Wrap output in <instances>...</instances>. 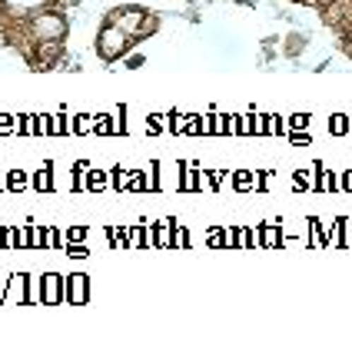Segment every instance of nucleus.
<instances>
[{
  "instance_id": "obj_1",
  "label": "nucleus",
  "mask_w": 352,
  "mask_h": 362,
  "mask_svg": "<svg viewBox=\"0 0 352 362\" xmlns=\"http://www.w3.org/2000/svg\"><path fill=\"white\" fill-rule=\"evenodd\" d=\"M70 27H66V17L57 11H37L30 13V37L37 44H60Z\"/></svg>"
},
{
  "instance_id": "obj_2",
  "label": "nucleus",
  "mask_w": 352,
  "mask_h": 362,
  "mask_svg": "<svg viewBox=\"0 0 352 362\" xmlns=\"http://www.w3.org/2000/svg\"><path fill=\"white\" fill-rule=\"evenodd\" d=\"M130 37L120 30V27H113V23H103V30L97 33V54L103 60H120L127 50H130Z\"/></svg>"
},
{
  "instance_id": "obj_3",
  "label": "nucleus",
  "mask_w": 352,
  "mask_h": 362,
  "mask_svg": "<svg viewBox=\"0 0 352 362\" xmlns=\"http://www.w3.org/2000/svg\"><path fill=\"white\" fill-rule=\"evenodd\" d=\"M107 23L120 27L130 40H140V37H146V23H150V17H146L140 7H120V11H113L110 17H107Z\"/></svg>"
},
{
  "instance_id": "obj_4",
  "label": "nucleus",
  "mask_w": 352,
  "mask_h": 362,
  "mask_svg": "<svg viewBox=\"0 0 352 362\" xmlns=\"http://www.w3.org/2000/svg\"><path fill=\"white\" fill-rule=\"evenodd\" d=\"M87 299H90V276H83V273L66 276V293H64V303L83 306Z\"/></svg>"
},
{
  "instance_id": "obj_5",
  "label": "nucleus",
  "mask_w": 352,
  "mask_h": 362,
  "mask_svg": "<svg viewBox=\"0 0 352 362\" xmlns=\"http://www.w3.org/2000/svg\"><path fill=\"white\" fill-rule=\"evenodd\" d=\"M326 246H336V250H349L352 246V220L339 216V220L329 226V236H326Z\"/></svg>"
},
{
  "instance_id": "obj_6",
  "label": "nucleus",
  "mask_w": 352,
  "mask_h": 362,
  "mask_svg": "<svg viewBox=\"0 0 352 362\" xmlns=\"http://www.w3.org/2000/svg\"><path fill=\"white\" fill-rule=\"evenodd\" d=\"M64 293H66V276H60V273H44V303H47V306H57V303H64Z\"/></svg>"
},
{
  "instance_id": "obj_7",
  "label": "nucleus",
  "mask_w": 352,
  "mask_h": 362,
  "mask_svg": "<svg viewBox=\"0 0 352 362\" xmlns=\"http://www.w3.org/2000/svg\"><path fill=\"white\" fill-rule=\"evenodd\" d=\"M80 187L87 189V193H100V189L110 187V173H107V170H97V166H87V170L80 173Z\"/></svg>"
},
{
  "instance_id": "obj_8",
  "label": "nucleus",
  "mask_w": 352,
  "mask_h": 362,
  "mask_svg": "<svg viewBox=\"0 0 352 362\" xmlns=\"http://www.w3.org/2000/svg\"><path fill=\"white\" fill-rule=\"evenodd\" d=\"M4 303H27V273H11L7 276Z\"/></svg>"
},
{
  "instance_id": "obj_9",
  "label": "nucleus",
  "mask_w": 352,
  "mask_h": 362,
  "mask_svg": "<svg viewBox=\"0 0 352 362\" xmlns=\"http://www.w3.org/2000/svg\"><path fill=\"white\" fill-rule=\"evenodd\" d=\"M54 0H4V11L17 13V17H30L37 11H47Z\"/></svg>"
},
{
  "instance_id": "obj_10",
  "label": "nucleus",
  "mask_w": 352,
  "mask_h": 362,
  "mask_svg": "<svg viewBox=\"0 0 352 362\" xmlns=\"http://www.w3.org/2000/svg\"><path fill=\"white\" fill-rule=\"evenodd\" d=\"M30 187H33V193H54V163L50 160L30 176Z\"/></svg>"
},
{
  "instance_id": "obj_11",
  "label": "nucleus",
  "mask_w": 352,
  "mask_h": 362,
  "mask_svg": "<svg viewBox=\"0 0 352 362\" xmlns=\"http://www.w3.org/2000/svg\"><path fill=\"white\" fill-rule=\"evenodd\" d=\"M256 236H259V246H266V250H276V246H283V226H279V223H269V226H256Z\"/></svg>"
},
{
  "instance_id": "obj_12",
  "label": "nucleus",
  "mask_w": 352,
  "mask_h": 362,
  "mask_svg": "<svg viewBox=\"0 0 352 362\" xmlns=\"http://www.w3.org/2000/svg\"><path fill=\"white\" fill-rule=\"evenodd\" d=\"M27 187H30V173L20 170V166H13L11 173L4 176V189H7V193H20V189H27Z\"/></svg>"
},
{
  "instance_id": "obj_13",
  "label": "nucleus",
  "mask_w": 352,
  "mask_h": 362,
  "mask_svg": "<svg viewBox=\"0 0 352 362\" xmlns=\"http://www.w3.org/2000/svg\"><path fill=\"white\" fill-rule=\"evenodd\" d=\"M213 136H236V113H213Z\"/></svg>"
},
{
  "instance_id": "obj_14",
  "label": "nucleus",
  "mask_w": 352,
  "mask_h": 362,
  "mask_svg": "<svg viewBox=\"0 0 352 362\" xmlns=\"http://www.w3.org/2000/svg\"><path fill=\"white\" fill-rule=\"evenodd\" d=\"M326 127H329L332 136H349V133H352V120H349V113H332Z\"/></svg>"
},
{
  "instance_id": "obj_15",
  "label": "nucleus",
  "mask_w": 352,
  "mask_h": 362,
  "mask_svg": "<svg viewBox=\"0 0 352 362\" xmlns=\"http://www.w3.org/2000/svg\"><path fill=\"white\" fill-rule=\"evenodd\" d=\"M27 303H44V276H27Z\"/></svg>"
},
{
  "instance_id": "obj_16",
  "label": "nucleus",
  "mask_w": 352,
  "mask_h": 362,
  "mask_svg": "<svg viewBox=\"0 0 352 362\" xmlns=\"http://www.w3.org/2000/svg\"><path fill=\"white\" fill-rule=\"evenodd\" d=\"M130 180H133V173H127L123 166H113L110 170V187L117 189V193H127V189H130Z\"/></svg>"
},
{
  "instance_id": "obj_17",
  "label": "nucleus",
  "mask_w": 352,
  "mask_h": 362,
  "mask_svg": "<svg viewBox=\"0 0 352 362\" xmlns=\"http://www.w3.org/2000/svg\"><path fill=\"white\" fill-rule=\"evenodd\" d=\"M93 127H97V113H77L74 117V133H80V136L93 133Z\"/></svg>"
},
{
  "instance_id": "obj_18",
  "label": "nucleus",
  "mask_w": 352,
  "mask_h": 362,
  "mask_svg": "<svg viewBox=\"0 0 352 362\" xmlns=\"http://www.w3.org/2000/svg\"><path fill=\"white\" fill-rule=\"evenodd\" d=\"M266 136H286V120L279 113H266Z\"/></svg>"
},
{
  "instance_id": "obj_19",
  "label": "nucleus",
  "mask_w": 352,
  "mask_h": 362,
  "mask_svg": "<svg viewBox=\"0 0 352 362\" xmlns=\"http://www.w3.org/2000/svg\"><path fill=\"white\" fill-rule=\"evenodd\" d=\"M187 123H189V113H166V130L170 133H187Z\"/></svg>"
},
{
  "instance_id": "obj_20",
  "label": "nucleus",
  "mask_w": 352,
  "mask_h": 362,
  "mask_svg": "<svg viewBox=\"0 0 352 362\" xmlns=\"http://www.w3.org/2000/svg\"><path fill=\"white\" fill-rule=\"evenodd\" d=\"M233 187L240 189V193H250V189L256 187V173H250V170H240V173L233 176Z\"/></svg>"
},
{
  "instance_id": "obj_21",
  "label": "nucleus",
  "mask_w": 352,
  "mask_h": 362,
  "mask_svg": "<svg viewBox=\"0 0 352 362\" xmlns=\"http://www.w3.org/2000/svg\"><path fill=\"white\" fill-rule=\"evenodd\" d=\"M107 236H110V246H113V250L130 246V233L123 230V226H110V230H107Z\"/></svg>"
},
{
  "instance_id": "obj_22",
  "label": "nucleus",
  "mask_w": 352,
  "mask_h": 362,
  "mask_svg": "<svg viewBox=\"0 0 352 362\" xmlns=\"http://www.w3.org/2000/svg\"><path fill=\"white\" fill-rule=\"evenodd\" d=\"M319 189L322 193H339V176L329 173L326 166H322V173H319Z\"/></svg>"
},
{
  "instance_id": "obj_23",
  "label": "nucleus",
  "mask_w": 352,
  "mask_h": 362,
  "mask_svg": "<svg viewBox=\"0 0 352 362\" xmlns=\"http://www.w3.org/2000/svg\"><path fill=\"white\" fill-rule=\"evenodd\" d=\"M0 66H7V70L23 66V57L17 54V50H11V47H0Z\"/></svg>"
},
{
  "instance_id": "obj_24",
  "label": "nucleus",
  "mask_w": 352,
  "mask_h": 362,
  "mask_svg": "<svg viewBox=\"0 0 352 362\" xmlns=\"http://www.w3.org/2000/svg\"><path fill=\"white\" fill-rule=\"evenodd\" d=\"M64 246V233L54 226H44V250H60Z\"/></svg>"
},
{
  "instance_id": "obj_25",
  "label": "nucleus",
  "mask_w": 352,
  "mask_h": 362,
  "mask_svg": "<svg viewBox=\"0 0 352 362\" xmlns=\"http://www.w3.org/2000/svg\"><path fill=\"white\" fill-rule=\"evenodd\" d=\"M309 236H312V246H316V250L326 246V233H322V223L316 220V216H309Z\"/></svg>"
},
{
  "instance_id": "obj_26",
  "label": "nucleus",
  "mask_w": 352,
  "mask_h": 362,
  "mask_svg": "<svg viewBox=\"0 0 352 362\" xmlns=\"http://www.w3.org/2000/svg\"><path fill=\"white\" fill-rule=\"evenodd\" d=\"M236 136H253V113H236Z\"/></svg>"
},
{
  "instance_id": "obj_27",
  "label": "nucleus",
  "mask_w": 352,
  "mask_h": 362,
  "mask_svg": "<svg viewBox=\"0 0 352 362\" xmlns=\"http://www.w3.org/2000/svg\"><path fill=\"white\" fill-rule=\"evenodd\" d=\"M206 246H213V250H223V246H230V236H226V230H209V233H206Z\"/></svg>"
},
{
  "instance_id": "obj_28",
  "label": "nucleus",
  "mask_w": 352,
  "mask_h": 362,
  "mask_svg": "<svg viewBox=\"0 0 352 362\" xmlns=\"http://www.w3.org/2000/svg\"><path fill=\"white\" fill-rule=\"evenodd\" d=\"M74 133V113H57V136Z\"/></svg>"
},
{
  "instance_id": "obj_29",
  "label": "nucleus",
  "mask_w": 352,
  "mask_h": 362,
  "mask_svg": "<svg viewBox=\"0 0 352 362\" xmlns=\"http://www.w3.org/2000/svg\"><path fill=\"white\" fill-rule=\"evenodd\" d=\"M286 140L293 143V146H309V143H312V133L309 130H289Z\"/></svg>"
},
{
  "instance_id": "obj_30",
  "label": "nucleus",
  "mask_w": 352,
  "mask_h": 362,
  "mask_svg": "<svg viewBox=\"0 0 352 362\" xmlns=\"http://www.w3.org/2000/svg\"><path fill=\"white\" fill-rule=\"evenodd\" d=\"M17 133V117L13 113H0V136H11Z\"/></svg>"
},
{
  "instance_id": "obj_31",
  "label": "nucleus",
  "mask_w": 352,
  "mask_h": 362,
  "mask_svg": "<svg viewBox=\"0 0 352 362\" xmlns=\"http://www.w3.org/2000/svg\"><path fill=\"white\" fill-rule=\"evenodd\" d=\"M130 233V246L133 250H143L146 246V226H133V230H127Z\"/></svg>"
},
{
  "instance_id": "obj_32",
  "label": "nucleus",
  "mask_w": 352,
  "mask_h": 362,
  "mask_svg": "<svg viewBox=\"0 0 352 362\" xmlns=\"http://www.w3.org/2000/svg\"><path fill=\"white\" fill-rule=\"evenodd\" d=\"M173 246L176 250H189V230L187 226H176L173 230Z\"/></svg>"
},
{
  "instance_id": "obj_33",
  "label": "nucleus",
  "mask_w": 352,
  "mask_h": 362,
  "mask_svg": "<svg viewBox=\"0 0 352 362\" xmlns=\"http://www.w3.org/2000/svg\"><path fill=\"white\" fill-rule=\"evenodd\" d=\"M163 127H166V117L163 113H153V117H146V133H163Z\"/></svg>"
},
{
  "instance_id": "obj_34",
  "label": "nucleus",
  "mask_w": 352,
  "mask_h": 362,
  "mask_svg": "<svg viewBox=\"0 0 352 362\" xmlns=\"http://www.w3.org/2000/svg\"><path fill=\"white\" fill-rule=\"evenodd\" d=\"M306 127H309V117H306V113H293V117L286 120V133L289 130H306Z\"/></svg>"
},
{
  "instance_id": "obj_35",
  "label": "nucleus",
  "mask_w": 352,
  "mask_h": 362,
  "mask_svg": "<svg viewBox=\"0 0 352 362\" xmlns=\"http://www.w3.org/2000/svg\"><path fill=\"white\" fill-rule=\"evenodd\" d=\"M83 240H87V226H74V230L64 233V246L66 243H83Z\"/></svg>"
},
{
  "instance_id": "obj_36",
  "label": "nucleus",
  "mask_w": 352,
  "mask_h": 362,
  "mask_svg": "<svg viewBox=\"0 0 352 362\" xmlns=\"http://www.w3.org/2000/svg\"><path fill=\"white\" fill-rule=\"evenodd\" d=\"M30 136H44V113H30Z\"/></svg>"
},
{
  "instance_id": "obj_37",
  "label": "nucleus",
  "mask_w": 352,
  "mask_h": 362,
  "mask_svg": "<svg viewBox=\"0 0 352 362\" xmlns=\"http://www.w3.org/2000/svg\"><path fill=\"white\" fill-rule=\"evenodd\" d=\"M17 136H30V113H17Z\"/></svg>"
},
{
  "instance_id": "obj_38",
  "label": "nucleus",
  "mask_w": 352,
  "mask_h": 362,
  "mask_svg": "<svg viewBox=\"0 0 352 362\" xmlns=\"http://www.w3.org/2000/svg\"><path fill=\"white\" fill-rule=\"evenodd\" d=\"M44 136H57V113H44Z\"/></svg>"
},
{
  "instance_id": "obj_39",
  "label": "nucleus",
  "mask_w": 352,
  "mask_h": 362,
  "mask_svg": "<svg viewBox=\"0 0 352 362\" xmlns=\"http://www.w3.org/2000/svg\"><path fill=\"white\" fill-rule=\"evenodd\" d=\"M253 136H266V113H253Z\"/></svg>"
},
{
  "instance_id": "obj_40",
  "label": "nucleus",
  "mask_w": 352,
  "mask_h": 362,
  "mask_svg": "<svg viewBox=\"0 0 352 362\" xmlns=\"http://www.w3.org/2000/svg\"><path fill=\"white\" fill-rule=\"evenodd\" d=\"M64 250L70 252V256H77V259H83V256H90V250H87V246H80V243H66Z\"/></svg>"
},
{
  "instance_id": "obj_41",
  "label": "nucleus",
  "mask_w": 352,
  "mask_h": 362,
  "mask_svg": "<svg viewBox=\"0 0 352 362\" xmlns=\"http://www.w3.org/2000/svg\"><path fill=\"white\" fill-rule=\"evenodd\" d=\"M339 193H352V170H346L339 176Z\"/></svg>"
},
{
  "instance_id": "obj_42",
  "label": "nucleus",
  "mask_w": 352,
  "mask_h": 362,
  "mask_svg": "<svg viewBox=\"0 0 352 362\" xmlns=\"http://www.w3.org/2000/svg\"><path fill=\"white\" fill-rule=\"evenodd\" d=\"M0 250H4V226H0Z\"/></svg>"
},
{
  "instance_id": "obj_43",
  "label": "nucleus",
  "mask_w": 352,
  "mask_h": 362,
  "mask_svg": "<svg viewBox=\"0 0 352 362\" xmlns=\"http://www.w3.org/2000/svg\"><path fill=\"white\" fill-rule=\"evenodd\" d=\"M0 13H4V0H0Z\"/></svg>"
},
{
  "instance_id": "obj_44",
  "label": "nucleus",
  "mask_w": 352,
  "mask_h": 362,
  "mask_svg": "<svg viewBox=\"0 0 352 362\" xmlns=\"http://www.w3.org/2000/svg\"><path fill=\"white\" fill-rule=\"evenodd\" d=\"M0 189H4V180H0Z\"/></svg>"
}]
</instances>
